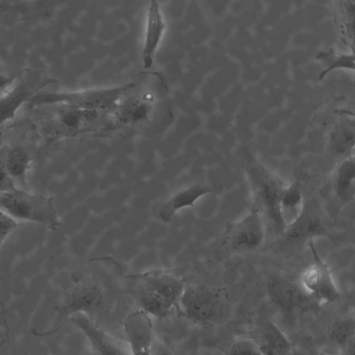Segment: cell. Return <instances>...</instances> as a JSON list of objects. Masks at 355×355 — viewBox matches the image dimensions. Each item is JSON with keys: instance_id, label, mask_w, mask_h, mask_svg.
I'll return each instance as SVG.
<instances>
[{"instance_id": "2", "label": "cell", "mask_w": 355, "mask_h": 355, "mask_svg": "<svg viewBox=\"0 0 355 355\" xmlns=\"http://www.w3.org/2000/svg\"><path fill=\"white\" fill-rule=\"evenodd\" d=\"M130 277L137 280L136 297L141 309L159 319L166 318L179 304L186 286L180 276L159 270Z\"/></svg>"}, {"instance_id": "7", "label": "cell", "mask_w": 355, "mask_h": 355, "mask_svg": "<svg viewBox=\"0 0 355 355\" xmlns=\"http://www.w3.org/2000/svg\"><path fill=\"white\" fill-rule=\"evenodd\" d=\"M104 293L99 284L94 281L78 282L64 293L59 312L62 316L76 314L89 316L103 305Z\"/></svg>"}, {"instance_id": "21", "label": "cell", "mask_w": 355, "mask_h": 355, "mask_svg": "<svg viewBox=\"0 0 355 355\" xmlns=\"http://www.w3.org/2000/svg\"><path fill=\"white\" fill-rule=\"evenodd\" d=\"M355 331L354 318H346L336 322L330 330V338L339 345H344Z\"/></svg>"}, {"instance_id": "8", "label": "cell", "mask_w": 355, "mask_h": 355, "mask_svg": "<svg viewBox=\"0 0 355 355\" xmlns=\"http://www.w3.org/2000/svg\"><path fill=\"white\" fill-rule=\"evenodd\" d=\"M322 193L339 211L355 197V162L354 155L345 157L334 168Z\"/></svg>"}, {"instance_id": "1", "label": "cell", "mask_w": 355, "mask_h": 355, "mask_svg": "<svg viewBox=\"0 0 355 355\" xmlns=\"http://www.w3.org/2000/svg\"><path fill=\"white\" fill-rule=\"evenodd\" d=\"M243 163L252 193V206L266 218L275 234L282 236L286 224L280 201L288 181L260 163L250 152L244 153Z\"/></svg>"}, {"instance_id": "6", "label": "cell", "mask_w": 355, "mask_h": 355, "mask_svg": "<svg viewBox=\"0 0 355 355\" xmlns=\"http://www.w3.org/2000/svg\"><path fill=\"white\" fill-rule=\"evenodd\" d=\"M313 259V263L303 273L301 284L305 291L322 302L333 303L338 301L340 293L336 287L327 263L318 252L314 240L307 242Z\"/></svg>"}, {"instance_id": "24", "label": "cell", "mask_w": 355, "mask_h": 355, "mask_svg": "<svg viewBox=\"0 0 355 355\" xmlns=\"http://www.w3.org/2000/svg\"><path fill=\"white\" fill-rule=\"evenodd\" d=\"M6 150L0 149V194L8 193L17 188L6 168Z\"/></svg>"}, {"instance_id": "9", "label": "cell", "mask_w": 355, "mask_h": 355, "mask_svg": "<svg viewBox=\"0 0 355 355\" xmlns=\"http://www.w3.org/2000/svg\"><path fill=\"white\" fill-rule=\"evenodd\" d=\"M70 319L86 337L94 355H131L127 343L113 337L88 315L76 314Z\"/></svg>"}, {"instance_id": "19", "label": "cell", "mask_w": 355, "mask_h": 355, "mask_svg": "<svg viewBox=\"0 0 355 355\" xmlns=\"http://www.w3.org/2000/svg\"><path fill=\"white\" fill-rule=\"evenodd\" d=\"M300 180V172H296L288 181L281 198L280 210L286 226L301 213L305 205Z\"/></svg>"}, {"instance_id": "16", "label": "cell", "mask_w": 355, "mask_h": 355, "mask_svg": "<svg viewBox=\"0 0 355 355\" xmlns=\"http://www.w3.org/2000/svg\"><path fill=\"white\" fill-rule=\"evenodd\" d=\"M211 192L208 186L201 184H195L184 188L175 192L162 204L157 211L158 217L162 222L168 223L180 209L193 207L199 198Z\"/></svg>"}, {"instance_id": "5", "label": "cell", "mask_w": 355, "mask_h": 355, "mask_svg": "<svg viewBox=\"0 0 355 355\" xmlns=\"http://www.w3.org/2000/svg\"><path fill=\"white\" fill-rule=\"evenodd\" d=\"M184 315L192 322L207 325L218 321L224 313L219 295L202 285L185 286L179 301Z\"/></svg>"}, {"instance_id": "10", "label": "cell", "mask_w": 355, "mask_h": 355, "mask_svg": "<svg viewBox=\"0 0 355 355\" xmlns=\"http://www.w3.org/2000/svg\"><path fill=\"white\" fill-rule=\"evenodd\" d=\"M131 355H152L155 344L151 318L141 309L128 314L123 323Z\"/></svg>"}, {"instance_id": "15", "label": "cell", "mask_w": 355, "mask_h": 355, "mask_svg": "<svg viewBox=\"0 0 355 355\" xmlns=\"http://www.w3.org/2000/svg\"><path fill=\"white\" fill-rule=\"evenodd\" d=\"M164 29L165 24L159 4L156 1H151L148 10L146 31L142 49V61L146 69L150 68L153 63Z\"/></svg>"}, {"instance_id": "18", "label": "cell", "mask_w": 355, "mask_h": 355, "mask_svg": "<svg viewBox=\"0 0 355 355\" xmlns=\"http://www.w3.org/2000/svg\"><path fill=\"white\" fill-rule=\"evenodd\" d=\"M30 83H15L6 93L0 96V126L12 120L24 103L31 100Z\"/></svg>"}, {"instance_id": "4", "label": "cell", "mask_w": 355, "mask_h": 355, "mask_svg": "<svg viewBox=\"0 0 355 355\" xmlns=\"http://www.w3.org/2000/svg\"><path fill=\"white\" fill-rule=\"evenodd\" d=\"M266 239V227L261 212L252 206L241 220L228 223L222 235L223 244L233 253H246L258 250Z\"/></svg>"}, {"instance_id": "14", "label": "cell", "mask_w": 355, "mask_h": 355, "mask_svg": "<svg viewBox=\"0 0 355 355\" xmlns=\"http://www.w3.org/2000/svg\"><path fill=\"white\" fill-rule=\"evenodd\" d=\"M263 355H290L291 346L287 337L274 322L266 321L255 328L250 336Z\"/></svg>"}, {"instance_id": "13", "label": "cell", "mask_w": 355, "mask_h": 355, "mask_svg": "<svg viewBox=\"0 0 355 355\" xmlns=\"http://www.w3.org/2000/svg\"><path fill=\"white\" fill-rule=\"evenodd\" d=\"M120 91V89H115L80 93L46 92L36 95L32 97L31 100L33 104L36 105L58 103L67 105L73 107L104 105L112 102Z\"/></svg>"}, {"instance_id": "20", "label": "cell", "mask_w": 355, "mask_h": 355, "mask_svg": "<svg viewBox=\"0 0 355 355\" xmlns=\"http://www.w3.org/2000/svg\"><path fill=\"white\" fill-rule=\"evenodd\" d=\"M315 59L324 67L319 78L323 79L331 71L341 69L346 71H354V55L353 52L343 53L334 48L319 51Z\"/></svg>"}, {"instance_id": "3", "label": "cell", "mask_w": 355, "mask_h": 355, "mask_svg": "<svg viewBox=\"0 0 355 355\" xmlns=\"http://www.w3.org/2000/svg\"><path fill=\"white\" fill-rule=\"evenodd\" d=\"M0 210L19 223H34L51 230L60 225L53 198L28 190L16 188L0 194Z\"/></svg>"}, {"instance_id": "23", "label": "cell", "mask_w": 355, "mask_h": 355, "mask_svg": "<svg viewBox=\"0 0 355 355\" xmlns=\"http://www.w3.org/2000/svg\"><path fill=\"white\" fill-rule=\"evenodd\" d=\"M19 223L0 210V250L7 238L18 227Z\"/></svg>"}, {"instance_id": "17", "label": "cell", "mask_w": 355, "mask_h": 355, "mask_svg": "<svg viewBox=\"0 0 355 355\" xmlns=\"http://www.w3.org/2000/svg\"><path fill=\"white\" fill-rule=\"evenodd\" d=\"M31 164V156L23 146L16 145L6 150V168L17 188L27 190Z\"/></svg>"}, {"instance_id": "25", "label": "cell", "mask_w": 355, "mask_h": 355, "mask_svg": "<svg viewBox=\"0 0 355 355\" xmlns=\"http://www.w3.org/2000/svg\"><path fill=\"white\" fill-rule=\"evenodd\" d=\"M15 84V78L4 73L0 72V96L6 93Z\"/></svg>"}, {"instance_id": "11", "label": "cell", "mask_w": 355, "mask_h": 355, "mask_svg": "<svg viewBox=\"0 0 355 355\" xmlns=\"http://www.w3.org/2000/svg\"><path fill=\"white\" fill-rule=\"evenodd\" d=\"M266 290L271 302L286 312L298 309L311 297L300 282L282 276L272 277Z\"/></svg>"}, {"instance_id": "12", "label": "cell", "mask_w": 355, "mask_h": 355, "mask_svg": "<svg viewBox=\"0 0 355 355\" xmlns=\"http://www.w3.org/2000/svg\"><path fill=\"white\" fill-rule=\"evenodd\" d=\"M328 234L327 225L322 216L304 205L301 213L286 226L282 236L289 241L299 243L327 237Z\"/></svg>"}, {"instance_id": "26", "label": "cell", "mask_w": 355, "mask_h": 355, "mask_svg": "<svg viewBox=\"0 0 355 355\" xmlns=\"http://www.w3.org/2000/svg\"><path fill=\"white\" fill-rule=\"evenodd\" d=\"M152 355H174L169 349L161 344L155 343Z\"/></svg>"}, {"instance_id": "22", "label": "cell", "mask_w": 355, "mask_h": 355, "mask_svg": "<svg viewBox=\"0 0 355 355\" xmlns=\"http://www.w3.org/2000/svg\"><path fill=\"white\" fill-rule=\"evenodd\" d=\"M227 355H263L261 350L250 337L236 339L230 345Z\"/></svg>"}]
</instances>
